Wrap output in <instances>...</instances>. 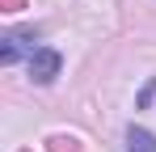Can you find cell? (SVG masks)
I'll return each instance as SVG.
<instances>
[{"instance_id": "6da1fadb", "label": "cell", "mask_w": 156, "mask_h": 152, "mask_svg": "<svg viewBox=\"0 0 156 152\" xmlns=\"http://www.w3.org/2000/svg\"><path fill=\"white\" fill-rule=\"evenodd\" d=\"M59 68H63V55L55 47L30 51V80H34V85H51L55 76H59Z\"/></svg>"}, {"instance_id": "7a4b0ae2", "label": "cell", "mask_w": 156, "mask_h": 152, "mask_svg": "<svg viewBox=\"0 0 156 152\" xmlns=\"http://www.w3.org/2000/svg\"><path fill=\"white\" fill-rule=\"evenodd\" d=\"M127 152H156V135L144 127H131L127 131Z\"/></svg>"}, {"instance_id": "3957f363", "label": "cell", "mask_w": 156, "mask_h": 152, "mask_svg": "<svg viewBox=\"0 0 156 152\" xmlns=\"http://www.w3.org/2000/svg\"><path fill=\"white\" fill-rule=\"evenodd\" d=\"M21 42H26V38H17V34H13V38H4V47H0V63H4V68L21 59Z\"/></svg>"}, {"instance_id": "277c9868", "label": "cell", "mask_w": 156, "mask_h": 152, "mask_svg": "<svg viewBox=\"0 0 156 152\" xmlns=\"http://www.w3.org/2000/svg\"><path fill=\"white\" fill-rule=\"evenodd\" d=\"M9 4H13V9H17V4H21V0H9Z\"/></svg>"}]
</instances>
